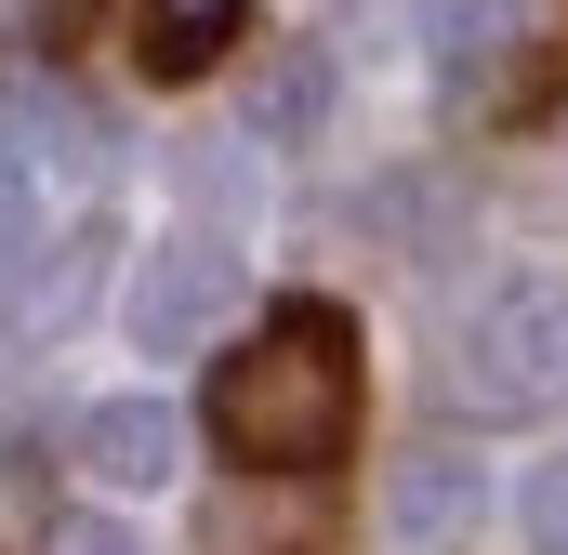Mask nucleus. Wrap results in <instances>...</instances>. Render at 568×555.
<instances>
[{
    "mask_svg": "<svg viewBox=\"0 0 568 555\" xmlns=\"http://www.w3.org/2000/svg\"><path fill=\"white\" fill-rule=\"evenodd\" d=\"M212 450L252 476H317L357 450V317L291 291L252 317L239 357H212Z\"/></svg>",
    "mask_w": 568,
    "mask_h": 555,
    "instance_id": "nucleus-1",
    "label": "nucleus"
},
{
    "mask_svg": "<svg viewBox=\"0 0 568 555\" xmlns=\"http://www.w3.org/2000/svg\"><path fill=\"white\" fill-rule=\"evenodd\" d=\"M436 397L463 423H556L568 411V278H503L489 304H463Z\"/></svg>",
    "mask_w": 568,
    "mask_h": 555,
    "instance_id": "nucleus-2",
    "label": "nucleus"
},
{
    "mask_svg": "<svg viewBox=\"0 0 568 555\" xmlns=\"http://www.w3.org/2000/svg\"><path fill=\"white\" fill-rule=\"evenodd\" d=\"M239 291H252V278H239L225 239H199V225L159 239V252L133 265V357H199V344L239 317Z\"/></svg>",
    "mask_w": 568,
    "mask_h": 555,
    "instance_id": "nucleus-3",
    "label": "nucleus"
},
{
    "mask_svg": "<svg viewBox=\"0 0 568 555\" xmlns=\"http://www.w3.org/2000/svg\"><path fill=\"white\" fill-rule=\"evenodd\" d=\"M172 463H185V423H172V397H93L80 411V476L93 490H172Z\"/></svg>",
    "mask_w": 568,
    "mask_h": 555,
    "instance_id": "nucleus-4",
    "label": "nucleus"
},
{
    "mask_svg": "<svg viewBox=\"0 0 568 555\" xmlns=\"http://www.w3.org/2000/svg\"><path fill=\"white\" fill-rule=\"evenodd\" d=\"M476 516H489V476L463 463V450H410L397 476H384V529L410 555H449V543H476Z\"/></svg>",
    "mask_w": 568,
    "mask_h": 555,
    "instance_id": "nucleus-5",
    "label": "nucleus"
},
{
    "mask_svg": "<svg viewBox=\"0 0 568 555\" xmlns=\"http://www.w3.org/2000/svg\"><path fill=\"white\" fill-rule=\"evenodd\" d=\"M331 93H344L331 40H265V67H252V107H239V145H317Z\"/></svg>",
    "mask_w": 568,
    "mask_h": 555,
    "instance_id": "nucleus-6",
    "label": "nucleus"
},
{
    "mask_svg": "<svg viewBox=\"0 0 568 555\" xmlns=\"http://www.w3.org/2000/svg\"><path fill=\"white\" fill-rule=\"evenodd\" d=\"M239 13H252V0H133V53H145V80H199V67L239 40Z\"/></svg>",
    "mask_w": 568,
    "mask_h": 555,
    "instance_id": "nucleus-7",
    "label": "nucleus"
},
{
    "mask_svg": "<svg viewBox=\"0 0 568 555\" xmlns=\"http://www.w3.org/2000/svg\"><path fill=\"white\" fill-rule=\"evenodd\" d=\"M424 40H436V80H489L516 40H529V0H424Z\"/></svg>",
    "mask_w": 568,
    "mask_h": 555,
    "instance_id": "nucleus-8",
    "label": "nucleus"
},
{
    "mask_svg": "<svg viewBox=\"0 0 568 555\" xmlns=\"http://www.w3.org/2000/svg\"><path fill=\"white\" fill-rule=\"evenodd\" d=\"M106 252H120L106 225H93V239H67V252H53V278H27V304H13V317H27V331L53 344V331H67V317L93 304V278H106Z\"/></svg>",
    "mask_w": 568,
    "mask_h": 555,
    "instance_id": "nucleus-9",
    "label": "nucleus"
},
{
    "mask_svg": "<svg viewBox=\"0 0 568 555\" xmlns=\"http://www.w3.org/2000/svg\"><path fill=\"white\" fill-rule=\"evenodd\" d=\"M40 555H145V529H120V516H40Z\"/></svg>",
    "mask_w": 568,
    "mask_h": 555,
    "instance_id": "nucleus-10",
    "label": "nucleus"
},
{
    "mask_svg": "<svg viewBox=\"0 0 568 555\" xmlns=\"http://www.w3.org/2000/svg\"><path fill=\"white\" fill-rule=\"evenodd\" d=\"M516 529H529V555H568V463H542V476H529Z\"/></svg>",
    "mask_w": 568,
    "mask_h": 555,
    "instance_id": "nucleus-11",
    "label": "nucleus"
},
{
    "mask_svg": "<svg viewBox=\"0 0 568 555\" xmlns=\"http://www.w3.org/2000/svg\"><path fill=\"white\" fill-rule=\"evenodd\" d=\"M13 239H27V159L0 145V252H13Z\"/></svg>",
    "mask_w": 568,
    "mask_h": 555,
    "instance_id": "nucleus-12",
    "label": "nucleus"
}]
</instances>
